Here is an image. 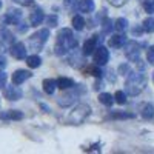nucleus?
Listing matches in <instances>:
<instances>
[{"mask_svg":"<svg viewBox=\"0 0 154 154\" xmlns=\"http://www.w3.org/2000/svg\"><path fill=\"white\" fill-rule=\"evenodd\" d=\"M91 114V108H89V105L86 103H79L68 116L66 122L71 123V125H80L82 122H85V119L88 117V116Z\"/></svg>","mask_w":154,"mask_h":154,"instance_id":"obj_3","label":"nucleus"},{"mask_svg":"<svg viewBox=\"0 0 154 154\" xmlns=\"http://www.w3.org/2000/svg\"><path fill=\"white\" fill-rule=\"evenodd\" d=\"M114 99H116V102H117V103L123 105L125 102H126V94H125L123 91H117V93L114 94Z\"/></svg>","mask_w":154,"mask_h":154,"instance_id":"obj_27","label":"nucleus"},{"mask_svg":"<svg viewBox=\"0 0 154 154\" xmlns=\"http://www.w3.org/2000/svg\"><path fill=\"white\" fill-rule=\"evenodd\" d=\"M26 63H28L29 68H38V66H40V63H42V59L34 54V56L26 57Z\"/></svg>","mask_w":154,"mask_h":154,"instance_id":"obj_23","label":"nucleus"},{"mask_svg":"<svg viewBox=\"0 0 154 154\" xmlns=\"http://www.w3.org/2000/svg\"><path fill=\"white\" fill-rule=\"evenodd\" d=\"M119 72H120V74H123V75H126V72H130V66H128L126 63H123V65H120V66H119Z\"/></svg>","mask_w":154,"mask_h":154,"instance_id":"obj_34","label":"nucleus"},{"mask_svg":"<svg viewBox=\"0 0 154 154\" xmlns=\"http://www.w3.org/2000/svg\"><path fill=\"white\" fill-rule=\"evenodd\" d=\"M108 3H111L112 6H123L126 0H108Z\"/></svg>","mask_w":154,"mask_h":154,"instance_id":"obj_33","label":"nucleus"},{"mask_svg":"<svg viewBox=\"0 0 154 154\" xmlns=\"http://www.w3.org/2000/svg\"><path fill=\"white\" fill-rule=\"evenodd\" d=\"M20 17H22V11L11 9L8 14H5L3 17H0V26H5V25H17Z\"/></svg>","mask_w":154,"mask_h":154,"instance_id":"obj_6","label":"nucleus"},{"mask_svg":"<svg viewBox=\"0 0 154 154\" xmlns=\"http://www.w3.org/2000/svg\"><path fill=\"white\" fill-rule=\"evenodd\" d=\"M146 59L151 65H154V45L148 48V53H146Z\"/></svg>","mask_w":154,"mask_h":154,"instance_id":"obj_30","label":"nucleus"},{"mask_svg":"<svg viewBox=\"0 0 154 154\" xmlns=\"http://www.w3.org/2000/svg\"><path fill=\"white\" fill-rule=\"evenodd\" d=\"M3 96L8 100H19V99H22V89L19 86H12V85L6 86L3 91Z\"/></svg>","mask_w":154,"mask_h":154,"instance_id":"obj_9","label":"nucleus"},{"mask_svg":"<svg viewBox=\"0 0 154 154\" xmlns=\"http://www.w3.org/2000/svg\"><path fill=\"white\" fill-rule=\"evenodd\" d=\"M103 25H105V28H103V31H105V32H109V29L114 26V25H111V20H109V19H105Z\"/></svg>","mask_w":154,"mask_h":154,"instance_id":"obj_35","label":"nucleus"},{"mask_svg":"<svg viewBox=\"0 0 154 154\" xmlns=\"http://www.w3.org/2000/svg\"><path fill=\"white\" fill-rule=\"evenodd\" d=\"M31 77V72L29 71H25V69H17L14 74H12V83L14 85H20L23 83L26 79Z\"/></svg>","mask_w":154,"mask_h":154,"instance_id":"obj_11","label":"nucleus"},{"mask_svg":"<svg viewBox=\"0 0 154 154\" xmlns=\"http://www.w3.org/2000/svg\"><path fill=\"white\" fill-rule=\"evenodd\" d=\"M146 85V75L142 72H130L126 79V94L130 96H137L143 91V88Z\"/></svg>","mask_w":154,"mask_h":154,"instance_id":"obj_2","label":"nucleus"},{"mask_svg":"<svg viewBox=\"0 0 154 154\" xmlns=\"http://www.w3.org/2000/svg\"><path fill=\"white\" fill-rule=\"evenodd\" d=\"M72 28L77 31H82L85 28V20L82 16H74L72 17Z\"/></svg>","mask_w":154,"mask_h":154,"instance_id":"obj_22","label":"nucleus"},{"mask_svg":"<svg viewBox=\"0 0 154 154\" xmlns=\"http://www.w3.org/2000/svg\"><path fill=\"white\" fill-rule=\"evenodd\" d=\"M79 11L80 12H86V14H89V12L94 11V0H79Z\"/></svg>","mask_w":154,"mask_h":154,"instance_id":"obj_17","label":"nucleus"},{"mask_svg":"<svg viewBox=\"0 0 154 154\" xmlns=\"http://www.w3.org/2000/svg\"><path fill=\"white\" fill-rule=\"evenodd\" d=\"M43 19H45L43 11L40 8H35L29 14V23H31V26H37V25H40L43 22Z\"/></svg>","mask_w":154,"mask_h":154,"instance_id":"obj_12","label":"nucleus"},{"mask_svg":"<svg viewBox=\"0 0 154 154\" xmlns=\"http://www.w3.org/2000/svg\"><path fill=\"white\" fill-rule=\"evenodd\" d=\"M48 37H49V31L48 29H40V31H37L35 34H32L29 37V46H31V49L32 51H40L42 46L46 43Z\"/></svg>","mask_w":154,"mask_h":154,"instance_id":"obj_4","label":"nucleus"},{"mask_svg":"<svg viewBox=\"0 0 154 154\" xmlns=\"http://www.w3.org/2000/svg\"><path fill=\"white\" fill-rule=\"evenodd\" d=\"M139 111H140V114H142V117L146 119V120H151V119L154 117V106H152L151 103H148V102H146V103L140 105Z\"/></svg>","mask_w":154,"mask_h":154,"instance_id":"obj_13","label":"nucleus"},{"mask_svg":"<svg viewBox=\"0 0 154 154\" xmlns=\"http://www.w3.org/2000/svg\"><path fill=\"white\" fill-rule=\"evenodd\" d=\"M109 60V53H108V49L105 46H99L96 48L94 51V62H96V65L102 66V65H106Z\"/></svg>","mask_w":154,"mask_h":154,"instance_id":"obj_7","label":"nucleus"},{"mask_svg":"<svg viewBox=\"0 0 154 154\" xmlns=\"http://www.w3.org/2000/svg\"><path fill=\"white\" fill-rule=\"evenodd\" d=\"M5 82H6V74L0 71V88L5 86Z\"/></svg>","mask_w":154,"mask_h":154,"instance_id":"obj_36","label":"nucleus"},{"mask_svg":"<svg viewBox=\"0 0 154 154\" xmlns=\"http://www.w3.org/2000/svg\"><path fill=\"white\" fill-rule=\"evenodd\" d=\"M14 2H17V3L23 5V6H28V5H31V3H32V0H14Z\"/></svg>","mask_w":154,"mask_h":154,"instance_id":"obj_37","label":"nucleus"},{"mask_svg":"<svg viewBox=\"0 0 154 154\" xmlns=\"http://www.w3.org/2000/svg\"><path fill=\"white\" fill-rule=\"evenodd\" d=\"M57 88V80H53V79H45L43 80V91L46 94H54Z\"/></svg>","mask_w":154,"mask_h":154,"instance_id":"obj_18","label":"nucleus"},{"mask_svg":"<svg viewBox=\"0 0 154 154\" xmlns=\"http://www.w3.org/2000/svg\"><path fill=\"white\" fill-rule=\"evenodd\" d=\"M142 31H145V29H143V26H142V28H134V34H140Z\"/></svg>","mask_w":154,"mask_h":154,"instance_id":"obj_39","label":"nucleus"},{"mask_svg":"<svg viewBox=\"0 0 154 154\" xmlns=\"http://www.w3.org/2000/svg\"><path fill=\"white\" fill-rule=\"evenodd\" d=\"M57 86L60 89H69L74 86V82L71 79H68V77H59L57 79Z\"/></svg>","mask_w":154,"mask_h":154,"instance_id":"obj_19","label":"nucleus"},{"mask_svg":"<svg viewBox=\"0 0 154 154\" xmlns=\"http://www.w3.org/2000/svg\"><path fill=\"white\" fill-rule=\"evenodd\" d=\"M152 82H154V74H152Z\"/></svg>","mask_w":154,"mask_h":154,"instance_id":"obj_40","label":"nucleus"},{"mask_svg":"<svg viewBox=\"0 0 154 154\" xmlns=\"http://www.w3.org/2000/svg\"><path fill=\"white\" fill-rule=\"evenodd\" d=\"M109 46L111 48H122L125 43H126V37L123 34H114L111 38H109Z\"/></svg>","mask_w":154,"mask_h":154,"instance_id":"obj_14","label":"nucleus"},{"mask_svg":"<svg viewBox=\"0 0 154 154\" xmlns=\"http://www.w3.org/2000/svg\"><path fill=\"white\" fill-rule=\"evenodd\" d=\"M77 46V40L72 35V31L68 29V28H63L59 31L57 34V42H56V46H54V53L57 56H62L68 53L69 49H74Z\"/></svg>","mask_w":154,"mask_h":154,"instance_id":"obj_1","label":"nucleus"},{"mask_svg":"<svg viewBox=\"0 0 154 154\" xmlns=\"http://www.w3.org/2000/svg\"><path fill=\"white\" fill-rule=\"evenodd\" d=\"M63 5H65L66 9H72V8L77 5V0H65V2H63Z\"/></svg>","mask_w":154,"mask_h":154,"instance_id":"obj_31","label":"nucleus"},{"mask_svg":"<svg viewBox=\"0 0 154 154\" xmlns=\"http://www.w3.org/2000/svg\"><path fill=\"white\" fill-rule=\"evenodd\" d=\"M126 26H128V20H126V19H123V17L117 19V20H116V23H114V28L117 29L119 32L125 31V29H126Z\"/></svg>","mask_w":154,"mask_h":154,"instance_id":"obj_24","label":"nucleus"},{"mask_svg":"<svg viewBox=\"0 0 154 154\" xmlns=\"http://www.w3.org/2000/svg\"><path fill=\"white\" fill-rule=\"evenodd\" d=\"M114 97L111 96V94H108V93H102L100 96H99V102L102 105H105V106H111L112 103H114Z\"/></svg>","mask_w":154,"mask_h":154,"instance_id":"obj_20","label":"nucleus"},{"mask_svg":"<svg viewBox=\"0 0 154 154\" xmlns=\"http://www.w3.org/2000/svg\"><path fill=\"white\" fill-rule=\"evenodd\" d=\"M136 116L130 112H114L109 116V119H134Z\"/></svg>","mask_w":154,"mask_h":154,"instance_id":"obj_26","label":"nucleus"},{"mask_svg":"<svg viewBox=\"0 0 154 154\" xmlns=\"http://www.w3.org/2000/svg\"><path fill=\"white\" fill-rule=\"evenodd\" d=\"M97 40H99V37L97 35H93L91 38H88V40L85 42V45H83V54L85 56H88V54H91V53H94V51H96Z\"/></svg>","mask_w":154,"mask_h":154,"instance_id":"obj_15","label":"nucleus"},{"mask_svg":"<svg viewBox=\"0 0 154 154\" xmlns=\"http://www.w3.org/2000/svg\"><path fill=\"white\" fill-rule=\"evenodd\" d=\"M0 119H3V120H20V119H23V114L20 111L11 109V111H6V112H0Z\"/></svg>","mask_w":154,"mask_h":154,"instance_id":"obj_16","label":"nucleus"},{"mask_svg":"<svg viewBox=\"0 0 154 154\" xmlns=\"http://www.w3.org/2000/svg\"><path fill=\"white\" fill-rule=\"evenodd\" d=\"M88 72H91V75H94V77H102V69L99 68V65L89 66V68H88Z\"/></svg>","mask_w":154,"mask_h":154,"instance_id":"obj_29","label":"nucleus"},{"mask_svg":"<svg viewBox=\"0 0 154 154\" xmlns=\"http://www.w3.org/2000/svg\"><path fill=\"white\" fill-rule=\"evenodd\" d=\"M0 8H2V2H0Z\"/></svg>","mask_w":154,"mask_h":154,"instance_id":"obj_41","label":"nucleus"},{"mask_svg":"<svg viewBox=\"0 0 154 154\" xmlns=\"http://www.w3.org/2000/svg\"><path fill=\"white\" fill-rule=\"evenodd\" d=\"M14 45V37L6 29H0V49L5 51Z\"/></svg>","mask_w":154,"mask_h":154,"instance_id":"obj_8","label":"nucleus"},{"mask_svg":"<svg viewBox=\"0 0 154 154\" xmlns=\"http://www.w3.org/2000/svg\"><path fill=\"white\" fill-rule=\"evenodd\" d=\"M5 66H6V59L3 56H0V71H2Z\"/></svg>","mask_w":154,"mask_h":154,"instance_id":"obj_38","label":"nucleus"},{"mask_svg":"<svg viewBox=\"0 0 154 154\" xmlns=\"http://www.w3.org/2000/svg\"><path fill=\"white\" fill-rule=\"evenodd\" d=\"M74 94H63V96H60L59 97V105L60 106H68V105H71L72 102H74Z\"/></svg>","mask_w":154,"mask_h":154,"instance_id":"obj_21","label":"nucleus"},{"mask_svg":"<svg viewBox=\"0 0 154 154\" xmlns=\"http://www.w3.org/2000/svg\"><path fill=\"white\" fill-rule=\"evenodd\" d=\"M9 49H11V54H12V57H14V59L22 60V59L26 57V48H25V45H23L22 42L14 43V45H12Z\"/></svg>","mask_w":154,"mask_h":154,"instance_id":"obj_10","label":"nucleus"},{"mask_svg":"<svg viewBox=\"0 0 154 154\" xmlns=\"http://www.w3.org/2000/svg\"><path fill=\"white\" fill-rule=\"evenodd\" d=\"M125 56L126 59L130 60V62H139L140 59V46L137 42L131 40V42H128L126 46H125Z\"/></svg>","mask_w":154,"mask_h":154,"instance_id":"obj_5","label":"nucleus"},{"mask_svg":"<svg viewBox=\"0 0 154 154\" xmlns=\"http://www.w3.org/2000/svg\"><path fill=\"white\" fill-rule=\"evenodd\" d=\"M143 9L146 12H154V0H143Z\"/></svg>","mask_w":154,"mask_h":154,"instance_id":"obj_28","label":"nucleus"},{"mask_svg":"<svg viewBox=\"0 0 154 154\" xmlns=\"http://www.w3.org/2000/svg\"><path fill=\"white\" fill-rule=\"evenodd\" d=\"M46 22H48L49 26H56V25H57V16H49L46 19Z\"/></svg>","mask_w":154,"mask_h":154,"instance_id":"obj_32","label":"nucleus"},{"mask_svg":"<svg viewBox=\"0 0 154 154\" xmlns=\"http://www.w3.org/2000/svg\"><path fill=\"white\" fill-rule=\"evenodd\" d=\"M143 29L146 32H154V19L152 17H146L143 20Z\"/></svg>","mask_w":154,"mask_h":154,"instance_id":"obj_25","label":"nucleus"}]
</instances>
